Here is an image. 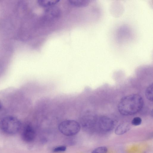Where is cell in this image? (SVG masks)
I'll return each instance as SVG.
<instances>
[{
  "label": "cell",
  "instance_id": "9",
  "mask_svg": "<svg viewBox=\"0 0 153 153\" xmlns=\"http://www.w3.org/2000/svg\"><path fill=\"white\" fill-rule=\"evenodd\" d=\"M59 0H39L37 4L40 6L48 8L55 6L60 1Z\"/></svg>",
  "mask_w": 153,
  "mask_h": 153
},
{
  "label": "cell",
  "instance_id": "14",
  "mask_svg": "<svg viewBox=\"0 0 153 153\" xmlns=\"http://www.w3.org/2000/svg\"><path fill=\"white\" fill-rule=\"evenodd\" d=\"M66 149V147L64 146H59L55 148L53 150L54 152H63L65 151Z\"/></svg>",
  "mask_w": 153,
  "mask_h": 153
},
{
  "label": "cell",
  "instance_id": "3",
  "mask_svg": "<svg viewBox=\"0 0 153 153\" xmlns=\"http://www.w3.org/2000/svg\"><path fill=\"white\" fill-rule=\"evenodd\" d=\"M80 128V125L78 122L71 120H64L60 123L58 126L59 131L67 136L76 134L79 132Z\"/></svg>",
  "mask_w": 153,
  "mask_h": 153
},
{
  "label": "cell",
  "instance_id": "7",
  "mask_svg": "<svg viewBox=\"0 0 153 153\" xmlns=\"http://www.w3.org/2000/svg\"><path fill=\"white\" fill-rule=\"evenodd\" d=\"M97 120V117L95 114L88 113L83 117L82 124L85 127H91L96 124Z\"/></svg>",
  "mask_w": 153,
  "mask_h": 153
},
{
  "label": "cell",
  "instance_id": "6",
  "mask_svg": "<svg viewBox=\"0 0 153 153\" xmlns=\"http://www.w3.org/2000/svg\"><path fill=\"white\" fill-rule=\"evenodd\" d=\"M60 9L55 6L47 8L45 11L44 17L46 19L52 20L57 19L60 16Z\"/></svg>",
  "mask_w": 153,
  "mask_h": 153
},
{
  "label": "cell",
  "instance_id": "13",
  "mask_svg": "<svg viewBox=\"0 0 153 153\" xmlns=\"http://www.w3.org/2000/svg\"><path fill=\"white\" fill-rule=\"evenodd\" d=\"M142 122V119L139 117H137L134 118L131 121V124L135 126L140 125Z\"/></svg>",
  "mask_w": 153,
  "mask_h": 153
},
{
  "label": "cell",
  "instance_id": "5",
  "mask_svg": "<svg viewBox=\"0 0 153 153\" xmlns=\"http://www.w3.org/2000/svg\"><path fill=\"white\" fill-rule=\"evenodd\" d=\"M99 128L105 131H109L114 128V122L112 119L105 116L100 117L97 120Z\"/></svg>",
  "mask_w": 153,
  "mask_h": 153
},
{
  "label": "cell",
  "instance_id": "2",
  "mask_svg": "<svg viewBox=\"0 0 153 153\" xmlns=\"http://www.w3.org/2000/svg\"><path fill=\"white\" fill-rule=\"evenodd\" d=\"M22 123L19 120L14 116L7 115L0 122V128L2 131L9 135H14L20 130Z\"/></svg>",
  "mask_w": 153,
  "mask_h": 153
},
{
  "label": "cell",
  "instance_id": "15",
  "mask_svg": "<svg viewBox=\"0 0 153 153\" xmlns=\"http://www.w3.org/2000/svg\"><path fill=\"white\" fill-rule=\"evenodd\" d=\"M2 107V105L1 102L0 101V111H1Z\"/></svg>",
  "mask_w": 153,
  "mask_h": 153
},
{
  "label": "cell",
  "instance_id": "4",
  "mask_svg": "<svg viewBox=\"0 0 153 153\" xmlns=\"http://www.w3.org/2000/svg\"><path fill=\"white\" fill-rule=\"evenodd\" d=\"M21 135L22 140L24 142L29 143L34 140L36 134L33 126L30 124H27L23 127Z\"/></svg>",
  "mask_w": 153,
  "mask_h": 153
},
{
  "label": "cell",
  "instance_id": "8",
  "mask_svg": "<svg viewBox=\"0 0 153 153\" xmlns=\"http://www.w3.org/2000/svg\"><path fill=\"white\" fill-rule=\"evenodd\" d=\"M130 128V126L127 123H122L117 127L115 132L117 135H122L128 131Z\"/></svg>",
  "mask_w": 153,
  "mask_h": 153
},
{
  "label": "cell",
  "instance_id": "10",
  "mask_svg": "<svg viewBox=\"0 0 153 153\" xmlns=\"http://www.w3.org/2000/svg\"><path fill=\"white\" fill-rule=\"evenodd\" d=\"M68 2L71 5L77 7H87L90 3V1L88 0H70Z\"/></svg>",
  "mask_w": 153,
  "mask_h": 153
},
{
  "label": "cell",
  "instance_id": "11",
  "mask_svg": "<svg viewBox=\"0 0 153 153\" xmlns=\"http://www.w3.org/2000/svg\"><path fill=\"white\" fill-rule=\"evenodd\" d=\"M145 96L147 100L152 102L153 96V84L149 85L146 89L145 92Z\"/></svg>",
  "mask_w": 153,
  "mask_h": 153
},
{
  "label": "cell",
  "instance_id": "1",
  "mask_svg": "<svg viewBox=\"0 0 153 153\" xmlns=\"http://www.w3.org/2000/svg\"><path fill=\"white\" fill-rule=\"evenodd\" d=\"M143 105L142 97L139 94H132L122 98L119 102L117 108L122 115L129 116L138 112L142 108Z\"/></svg>",
  "mask_w": 153,
  "mask_h": 153
},
{
  "label": "cell",
  "instance_id": "12",
  "mask_svg": "<svg viewBox=\"0 0 153 153\" xmlns=\"http://www.w3.org/2000/svg\"><path fill=\"white\" fill-rule=\"evenodd\" d=\"M107 149L105 146H101L94 149L91 153H107Z\"/></svg>",
  "mask_w": 153,
  "mask_h": 153
}]
</instances>
